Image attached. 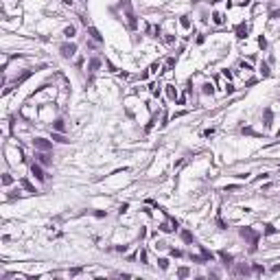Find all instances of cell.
Wrapping results in <instances>:
<instances>
[{
    "mask_svg": "<svg viewBox=\"0 0 280 280\" xmlns=\"http://www.w3.org/2000/svg\"><path fill=\"white\" fill-rule=\"evenodd\" d=\"M151 94H153V96H160V86H158V83H151Z\"/></svg>",
    "mask_w": 280,
    "mask_h": 280,
    "instance_id": "cell-23",
    "label": "cell"
},
{
    "mask_svg": "<svg viewBox=\"0 0 280 280\" xmlns=\"http://www.w3.org/2000/svg\"><path fill=\"white\" fill-rule=\"evenodd\" d=\"M99 68H101V59H99V57L90 59V72H96Z\"/></svg>",
    "mask_w": 280,
    "mask_h": 280,
    "instance_id": "cell-15",
    "label": "cell"
},
{
    "mask_svg": "<svg viewBox=\"0 0 280 280\" xmlns=\"http://www.w3.org/2000/svg\"><path fill=\"white\" fill-rule=\"evenodd\" d=\"M258 46H260V48H265V46H267V40H265V37H263V35L258 37Z\"/></svg>",
    "mask_w": 280,
    "mask_h": 280,
    "instance_id": "cell-28",
    "label": "cell"
},
{
    "mask_svg": "<svg viewBox=\"0 0 280 280\" xmlns=\"http://www.w3.org/2000/svg\"><path fill=\"white\" fill-rule=\"evenodd\" d=\"M223 77H226V79L230 81V79H232V72H230V70H223Z\"/></svg>",
    "mask_w": 280,
    "mask_h": 280,
    "instance_id": "cell-33",
    "label": "cell"
},
{
    "mask_svg": "<svg viewBox=\"0 0 280 280\" xmlns=\"http://www.w3.org/2000/svg\"><path fill=\"white\" fill-rule=\"evenodd\" d=\"M50 138H53V140H55V142H61V144H66V142H70V140H68V138H66V136H64V133H61V131H53V133H50Z\"/></svg>",
    "mask_w": 280,
    "mask_h": 280,
    "instance_id": "cell-9",
    "label": "cell"
},
{
    "mask_svg": "<svg viewBox=\"0 0 280 280\" xmlns=\"http://www.w3.org/2000/svg\"><path fill=\"white\" fill-rule=\"evenodd\" d=\"M239 273H250V269H247V267H243V265H241V267H239Z\"/></svg>",
    "mask_w": 280,
    "mask_h": 280,
    "instance_id": "cell-34",
    "label": "cell"
},
{
    "mask_svg": "<svg viewBox=\"0 0 280 280\" xmlns=\"http://www.w3.org/2000/svg\"><path fill=\"white\" fill-rule=\"evenodd\" d=\"M35 158H37V162H40L42 166H48L50 162H53V160H50V155H48V151H37Z\"/></svg>",
    "mask_w": 280,
    "mask_h": 280,
    "instance_id": "cell-6",
    "label": "cell"
},
{
    "mask_svg": "<svg viewBox=\"0 0 280 280\" xmlns=\"http://www.w3.org/2000/svg\"><path fill=\"white\" fill-rule=\"evenodd\" d=\"M180 24L184 26V29H190V20H188V15H182V20H180Z\"/></svg>",
    "mask_w": 280,
    "mask_h": 280,
    "instance_id": "cell-24",
    "label": "cell"
},
{
    "mask_svg": "<svg viewBox=\"0 0 280 280\" xmlns=\"http://www.w3.org/2000/svg\"><path fill=\"white\" fill-rule=\"evenodd\" d=\"M59 50H61V55H64L66 59H70V57H75V55H77V44H75V42H70V44H61Z\"/></svg>",
    "mask_w": 280,
    "mask_h": 280,
    "instance_id": "cell-3",
    "label": "cell"
},
{
    "mask_svg": "<svg viewBox=\"0 0 280 280\" xmlns=\"http://www.w3.org/2000/svg\"><path fill=\"white\" fill-rule=\"evenodd\" d=\"M22 186H24L26 190H29V193H37V190H35V186H33V184H31L29 180H22Z\"/></svg>",
    "mask_w": 280,
    "mask_h": 280,
    "instance_id": "cell-19",
    "label": "cell"
},
{
    "mask_svg": "<svg viewBox=\"0 0 280 280\" xmlns=\"http://www.w3.org/2000/svg\"><path fill=\"white\" fill-rule=\"evenodd\" d=\"M11 182H13V180H11V175H4V177H2V184H4V186H9Z\"/></svg>",
    "mask_w": 280,
    "mask_h": 280,
    "instance_id": "cell-30",
    "label": "cell"
},
{
    "mask_svg": "<svg viewBox=\"0 0 280 280\" xmlns=\"http://www.w3.org/2000/svg\"><path fill=\"white\" fill-rule=\"evenodd\" d=\"M149 72H160V64H151V68H149Z\"/></svg>",
    "mask_w": 280,
    "mask_h": 280,
    "instance_id": "cell-29",
    "label": "cell"
},
{
    "mask_svg": "<svg viewBox=\"0 0 280 280\" xmlns=\"http://www.w3.org/2000/svg\"><path fill=\"white\" fill-rule=\"evenodd\" d=\"M212 22H215V24H223V22H226V18H223V13L215 11V13H212Z\"/></svg>",
    "mask_w": 280,
    "mask_h": 280,
    "instance_id": "cell-16",
    "label": "cell"
},
{
    "mask_svg": "<svg viewBox=\"0 0 280 280\" xmlns=\"http://www.w3.org/2000/svg\"><path fill=\"white\" fill-rule=\"evenodd\" d=\"M226 94H234V86L232 83H226Z\"/></svg>",
    "mask_w": 280,
    "mask_h": 280,
    "instance_id": "cell-27",
    "label": "cell"
},
{
    "mask_svg": "<svg viewBox=\"0 0 280 280\" xmlns=\"http://www.w3.org/2000/svg\"><path fill=\"white\" fill-rule=\"evenodd\" d=\"M123 7H125V11H127V22H129V29H136V26H138V20H136V15H133V11H131L129 0H123Z\"/></svg>",
    "mask_w": 280,
    "mask_h": 280,
    "instance_id": "cell-2",
    "label": "cell"
},
{
    "mask_svg": "<svg viewBox=\"0 0 280 280\" xmlns=\"http://www.w3.org/2000/svg\"><path fill=\"white\" fill-rule=\"evenodd\" d=\"M201 92L212 96V94H215V86H212V83H204V86H201Z\"/></svg>",
    "mask_w": 280,
    "mask_h": 280,
    "instance_id": "cell-17",
    "label": "cell"
},
{
    "mask_svg": "<svg viewBox=\"0 0 280 280\" xmlns=\"http://www.w3.org/2000/svg\"><path fill=\"white\" fill-rule=\"evenodd\" d=\"M269 125H271V110L267 107L265 110V127H269Z\"/></svg>",
    "mask_w": 280,
    "mask_h": 280,
    "instance_id": "cell-20",
    "label": "cell"
},
{
    "mask_svg": "<svg viewBox=\"0 0 280 280\" xmlns=\"http://www.w3.org/2000/svg\"><path fill=\"white\" fill-rule=\"evenodd\" d=\"M61 2H64V4H72V0H61Z\"/></svg>",
    "mask_w": 280,
    "mask_h": 280,
    "instance_id": "cell-36",
    "label": "cell"
},
{
    "mask_svg": "<svg viewBox=\"0 0 280 280\" xmlns=\"http://www.w3.org/2000/svg\"><path fill=\"white\" fill-rule=\"evenodd\" d=\"M271 18H280V11H271Z\"/></svg>",
    "mask_w": 280,
    "mask_h": 280,
    "instance_id": "cell-35",
    "label": "cell"
},
{
    "mask_svg": "<svg viewBox=\"0 0 280 280\" xmlns=\"http://www.w3.org/2000/svg\"><path fill=\"white\" fill-rule=\"evenodd\" d=\"M182 241H184V243H193V241H195L193 232H188V230H182Z\"/></svg>",
    "mask_w": 280,
    "mask_h": 280,
    "instance_id": "cell-14",
    "label": "cell"
},
{
    "mask_svg": "<svg viewBox=\"0 0 280 280\" xmlns=\"http://www.w3.org/2000/svg\"><path fill=\"white\" fill-rule=\"evenodd\" d=\"M75 33H77V29H75V26H66V29H64V37H66V40H72V37H75Z\"/></svg>",
    "mask_w": 280,
    "mask_h": 280,
    "instance_id": "cell-13",
    "label": "cell"
},
{
    "mask_svg": "<svg viewBox=\"0 0 280 280\" xmlns=\"http://www.w3.org/2000/svg\"><path fill=\"white\" fill-rule=\"evenodd\" d=\"M239 234H241V236H243L245 241H247L250 245H256V243H258V239H260V232L252 230V228H241Z\"/></svg>",
    "mask_w": 280,
    "mask_h": 280,
    "instance_id": "cell-1",
    "label": "cell"
},
{
    "mask_svg": "<svg viewBox=\"0 0 280 280\" xmlns=\"http://www.w3.org/2000/svg\"><path fill=\"white\" fill-rule=\"evenodd\" d=\"M147 258H149L147 250H140V263H142V265H149V263H147Z\"/></svg>",
    "mask_w": 280,
    "mask_h": 280,
    "instance_id": "cell-22",
    "label": "cell"
},
{
    "mask_svg": "<svg viewBox=\"0 0 280 280\" xmlns=\"http://www.w3.org/2000/svg\"><path fill=\"white\" fill-rule=\"evenodd\" d=\"M258 70H260V75H263V77H269V75H271V70H269V64H267V61H260Z\"/></svg>",
    "mask_w": 280,
    "mask_h": 280,
    "instance_id": "cell-12",
    "label": "cell"
},
{
    "mask_svg": "<svg viewBox=\"0 0 280 280\" xmlns=\"http://www.w3.org/2000/svg\"><path fill=\"white\" fill-rule=\"evenodd\" d=\"M241 68H245V70H252V64H247V61H241Z\"/></svg>",
    "mask_w": 280,
    "mask_h": 280,
    "instance_id": "cell-31",
    "label": "cell"
},
{
    "mask_svg": "<svg viewBox=\"0 0 280 280\" xmlns=\"http://www.w3.org/2000/svg\"><path fill=\"white\" fill-rule=\"evenodd\" d=\"M88 33H90V37H92V40H96V42H103V35L99 33V29H96V26H88Z\"/></svg>",
    "mask_w": 280,
    "mask_h": 280,
    "instance_id": "cell-10",
    "label": "cell"
},
{
    "mask_svg": "<svg viewBox=\"0 0 280 280\" xmlns=\"http://www.w3.org/2000/svg\"><path fill=\"white\" fill-rule=\"evenodd\" d=\"M263 232H265V234H269V236H271V234H276V226L267 223V226H265V230H263Z\"/></svg>",
    "mask_w": 280,
    "mask_h": 280,
    "instance_id": "cell-21",
    "label": "cell"
},
{
    "mask_svg": "<svg viewBox=\"0 0 280 280\" xmlns=\"http://www.w3.org/2000/svg\"><path fill=\"white\" fill-rule=\"evenodd\" d=\"M31 175L35 177L37 182H44V180H46V175H44V169H42L40 162H33V164H31Z\"/></svg>",
    "mask_w": 280,
    "mask_h": 280,
    "instance_id": "cell-4",
    "label": "cell"
},
{
    "mask_svg": "<svg viewBox=\"0 0 280 280\" xmlns=\"http://www.w3.org/2000/svg\"><path fill=\"white\" fill-rule=\"evenodd\" d=\"M53 129H55V131H64V129H66L64 120H55V123H53Z\"/></svg>",
    "mask_w": 280,
    "mask_h": 280,
    "instance_id": "cell-18",
    "label": "cell"
},
{
    "mask_svg": "<svg viewBox=\"0 0 280 280\" xmlns=\"http://www.w3.org/2000/svg\"><path fill=\"white\" fill-rule=\"evenodd\" d=\"M166 88V96H169V101H175L177 99V88L173 86V83H169V86H164Z\"/></svg>",
    "mask_w": 280,
    "mask_h": 280,
    "instance_id": "cell-8",
    "label": "cell"
},
{
    "mask_svg": "<svg viewBox=\"0 0 280 280\" xmlns=\"http://www.w3.org/2000/svg\"><path fill=\"white\" fill-rule=\"evenodd\" d=\"M188 273H190V269H188V267H182V269H180V271H177V276H182V278H186V276H188Z\"/></svg>",
    "mask_w": 280,
    "mask_h": 280,
    "instance_id": "cell-25",
    "label": "cell"
},
{
    "mask_svg": "<svg viewBox=\"0 0 280 280\" xmlns=\"http://www.w3.org/2000/svg\"><path fill=\"white\" fill-rule=\"evenodd\" d=\"M219 258L223 265H232V260H234V256L232 254H228V252H219Z\"/></svg>",
    "mask_w": 280,
    "mask_h": 280,
    "instance_id": "cell-11",
    "label": "cell"
},
{
    "mask_svg": "<svg viewBox=\"0 0 280 280\" xmlns=\"http://www.w3.org/2000/svg\"><path fill=\"white\" fill-rule=\"evenodd\" d=\"M247 35H250V24H239L236 26V37L243 40V37H247Z\"/></svg>",
    "mask_w": 280,
    "mask_h": 280,
    "instance_id": "cell-7",
    "label": "cell"
},
{
    "mask_svg": "<svg viewBox=\"0 0 280 280\" xmlns=\"http://www.w3.org/2000/svg\"><path fill=\"white\" fill-rule=\"evenodd\" d=\"M171 256H175V258H177V256H182V250H171Z\"/></svg>",
    "mask_w": 280,
    "mask_h": 280,
    "instance_id": "cell-32",
    "label": "cell"
},
{
    "mask_svg": "<svg viewBox=\"0 0 280 280\" xmlns=\"http://www.w3.org/2000/svg\"><path fill=\"white\" fill-rule=\"evenodd\" d=\"M158 263H160V269H166V267H169V260L166 258H160Z\"/></svg>",
    "mask_w": 280,
    "mask_h": 280,
    "instance_id": "cell-26",
    "label": "cell"
},
{
    "mask_svg": "<svg viewBox=\"0 0 280 280\" xmlns=\"http://www.w3.org/2000/svg\"><path fill=\"white\" fill-rule=\"evenodd\" d=\"M33 147L37 151H50L53 149V142H48V140H44V138H35L33 140Z\"/></svg>",
    "mask_w": 280,
    "mask_h": 280,
    "instance_id": "cell-5",
    "label": "cell"
}]
</instances>
